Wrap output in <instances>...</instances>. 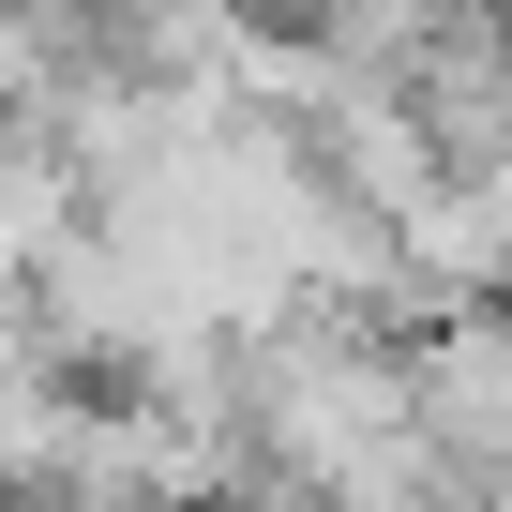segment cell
Masks as SVG:
<instances>
[{
	"label": "cell",
	"mask_w": 512,
	"mask_h": 512,
	"mask_svg": "<svg viewBox=\"0 0 512 512\" xmlns=\"http://www.w3.org/2000/svg\"><path fill=\"white\" fill-rule=\"evenodd\" d=\"M392 272H407V317H482L512 287V166H437L407 211H392Z\"/></svg>",
	"instance_id": "1"
},
{
	"label": "cell",
	"mask_w": 512,
	"mask_h": 512,
	"mask_svg": "<svg viewBox=\"0 0 512 512\" xmlns=\"http://www.w3.org/2000/svg\"><path fill=\"white\" fill-rule=\"evenodd\" d=\"M392 106L422 121L437 166H512V31L482 16V0H437V31L407 46Z\"/></svg>",
	"instance_id": "2"
}]
</instances>
